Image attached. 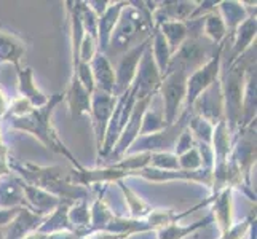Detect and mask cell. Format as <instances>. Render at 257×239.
<instances>
[{"instance_id": "cell-1", "label": "cell", "mask_w": 257, "mask_h": 239, "mask_svg": "<svg viewBox=\"0 0 257 239\" xmlns=\"http://www.w3.org/2000/svg\"><path fill=\"white\" fill-rule=\"evenodd\" d=\"M252 61H255V47H251L243 56L235 59L233 63L227 64L225 70H220L219 75L220 93H222L224 121L233 139L238 134V131L241 129V109L246 69Z\"/></svg>"}, {"instance_id": "cell-2", "label": "cell", "mask_w": 257, "mask_h": 239, "mask_svg": "<svg viewBox=\"0 0 257 239\" xmlns=\"http://www.w3.org/2000/svg\"><path fill=\"white\" fill-rule=\"evenodd\" d=\"M63 101H64V94L56 93L50 97L47 105H43L40 109H35L31 115H28V117L8 118V121H10L12 129L23 131V132H28V134L34 136L45 148L69 159V161L75 166V171H82L83 166L77 161V158L72 155V152H70V150L64 145L63 140L59 139L55 126H53V123H51L53 110H55L56 105L61 104Z\"/></svg>"}, {"instance_id": "cell-3", "label": "cell", "mask_w": 257, "mask_h": 239, "mask_svg": "<svg viewBox=\"0 0 257 239\" xmlns=\"http://www.w3.org/2000/svg\"><path fill=\"white\" fill-rule=\"evenodd\" d=\"M10 169L18 177H21L26 183L55 194L64 202L74 204L77 201L88 199V193H90L88 188L70 183L67 180V175L63 174L61 166H35L32 163L20 164L10 159Z\"/></svg>"}, {"instance_id": "cell-4", "label": "cell", "mask_w": 257, "mask_h": 239, "mask_svg": "<svg viewBox=\"0 0 257 239\" xmlns=\"http://www.w3.org/2000/svg\"><path fill=\"white\" fill-rule=\"evenodd\" d=\"M147 28L154 31L150 13L144 7V2H128L112 32L109 48H113L115 51H126V47L135 40L138 32Z\"/></svg>"}, {"instance_id": "cell-5", "label": "cell", "mask_w": 257, "mask_h": 239, "mask_svg": "<svg viewBox=\"0 0 257 239\" xmlns=\"http://www.w3.org/2000/svg\"><path fill=\"white\" fill-rule=\"evenodd\" d=\"M187 77L189 74L181 67H170L163 75L158 94L163 99V118L166 126H171L179 120L187 96Z\"/></svg>"}, {"instance_id": "cell-6", "label": "cell", "mask_w": 257, "mask_h": 239, "mask_svg": "<svg viewBox=\"0 0 257 239\" xmlns=\"http://www.w3.org/2000/svg\"><path fill=\"white\" fill-rule=\"evenodd\" d=\"M225 43H222V45H219L216 48V51L212 53V56L209 58L208 63H205L197 70H193L187 77V96H185V105L181 115H190L195 101H197L216 80H219L220 70H222V55L225 50Z\"/></svg>"}, {"instance_id": "cell-7", "label": "cell", "mask_w": 257, "mask_h": 239, "mask_svg": "<svg viewBox=\"0 0 257 239\" xmlns=\"http://www.w3.org/2000/svg\"><path fill=\"white\" fill-rule=\"evenodd\" d=\"M187 118L189 115H181L174 125L166 126L163 131L155 132V134L149 136H139L135 144L130 147L126 155L135 153H158V152H173L177 137L181 132L187 128Z\"/></svg>"}, {"instance_id": "cell-8", "label": "cell", "mask_w": 257, "mask_h": 239, "mask_svg": "<svg viewBox=\"0 0 257 239\" xmlns=\"http://www.w3.org/2000/svg\"><path fill=\"white\" fill-rule=\"evenodd\" d=\"M136 104V96H135V91L130 90L126 93H123L117 97V104H115V109L112 112V117L109 120V126H107V131H105V137H104V142H102V148L97 158L99 159H104L107 158L112 152V148L117 144V140L121 134L123 128H125L126 121L131 115V110L135 107Z\"/></svg>"}, {"instance_id": "cell-9", "label": "cell", "mask_w": 257, "mask_h": 239, "mask_svg": "<svg viewBox=\"0 0 257 239\" xmlns=\"http://www.w3.org/2000/svg\"><path fill=\"white\" fill-rule=\"evenodd\" d=\"M162 80H163V75L160 74V70H158L155 64L152 51H150V45H149L144 51L143 58L139 61L135 82L131 85V90L135 91L136 101L152 99L155 94H158Z\"/></svg>"}, {"instance_id": "cell-10", "label": "cell", "mask_w": 257, "mask_h": 239, "mask_svg": "<svg viewBox=\"0 0 257 239\" xmlns=\"http://www.w3.org/2000/svg\"><path fill=\"white\" fill-rule=\"evenodd\" d=\"M115 104H117V96L102 93L99 90H94V93L91 94V112H90V117L93 120L97 155H99L101 148H102L105 131H107L109 120L112 117Z\"/></svg>"}, {"instance_id": "cell-11", "label": "cell", "mask_w": 257, "mask_h": 239, "mask_svg": "<svg viewBox=\"0 0 257 239\" xmlns=\"http://www.w3.org/2000/svg\"><path fill=\"white\" fill-rule=\"evenodd\" d=\"M150 45V35L143 40L138 45L128 48L118 59V64L115 67V78H117V97L123 93H126L133 82H135V77L138 72V66H139V61L143 58L146 48Z\"/></svg>"}, {"instance_id": "cell-12", "label": "cell", "mask_w": 257, "mask_h": 239, "mask_svg": "<svg viewBox=\"0 0 257 239\" xmlns=\"http://www.w3.org/2000/svg\"><path fill=\"white\" fill-rule=\"evenodd\" d=\"M150 102H152V99H141V101H136L135 107H133L131 110V115L130 118L126 121L125 128H123L121 134L117 140V144H115V147L112 148V152L107 158H115V163L118 161V159H121L123 156L126 155V152L130 150V147L135 144V140L139 137L141 134V126H143V117L146 110L149 109Z\"/></svg>"}, {"instance_id": "cell-13", "label": "cell", "mask_w": 257, "mask_h": 239, "mask_svg": "<svg viewBox=\"0 0 257 239\" xmlns=\"http://www.w3.org/2000/svg\"><path fill=\"white\" fill-rule=\"evenodd\" d=\"M214 51L216 48L209 51L203 45V37L201 39L187 37V40L182 43L181 48L173 55L170 67H181L190 75L193 70H197L205 63H208Z\"/></svg>"}, {"instance_id": "cell-14", "label": "cell", "mask_w": 257, "mask_h": 239, "mask_svg": "<svg viewBox=\"0 0 257 239\" xmlns=\"http://www.w3.org/2000/svg\"><path fill=\"white\" fill-rule=\"evenodd\" d=\"M233 188L225 187L219 193L212 194L209 198L211 202V217L212 222H216L219 226L220 234L228 231L233 225Z\"/></svg>"}, {"instance_id": "cell-15", "label": "cell", "mask_w": 257, "mask_h": 239, "mask_svg": "<svg viewBox=\"0 0 257 239\" xmlns=\"http://www.w3.org/2000/svg\"><path fill=\"white\" fill-rule=\"evenodd\" d=\"M23 188H24V207H28L31 212L40 217H48L61 204V199L56 198L55 194L34 187V185L24 182Z\"/></svg>"}, {"instance_id": "cell-16", "label": "cell", "mask_w": 257, "mask_h": 239, "mask_svg": "<svg viewBox=\"0 0 257 239\" xmlns=\"http://www.w3.org/2000/svg\"><path fill=\"white\" fill-rule=\"evenodd\" d=\"M91 74L94 78L96 90L102 93H107L112 96H117V78H115V67L112 66L110 59L104 53H96V56L91 59L90 63Z\"/></svg>"}, {"instance_id": "cell-17", "label": "cell", "mask_w": 257, "mask_h": 239, "mask_svg": "<svg viewBox=\"0 0 257 239\" xmlns=\"http://www.w3.org/2000/svg\"><path fill=\"white\" fill-rule=\"evenodd\" d=\"M126 4L128 2H110L107 10L99 16V21H97V50H99V53L107 55L112 32L115 26H117L120 15L123 8L126 7Z\"/></svg>"}, {"instance_id": "cell-18", "label": "cell", "mask_w": 257, "mask_h": 239, "mask_svg": "<svg viewBox=\"0 0 257 239\" xmlns=\"http://www.w3.org/2000/svg\"><path fill=\"white\" fill-rule=\"evenodd\" d=\"M255 31H257L255 15H251L246 21H243L240 26H238L236 31L233 32V35L230 37L232 39V53H230V59H228L227 64L233 63L235 59L243 56L251 47H254L255 34H257ZM227 64H222V66H227Z\"/></svg>"}, {"instance_id": "cell-19", "label": "cell", "mask_w": 257, "mask_h": 239, "mask_svg": "<svg viewBox=\"0 0 257 239\" xmlns=\"http://www.w3.org/2000/svg\"><path fill=\"white\" fill-rule=\"evenodd\" d=\"M64 101H67L70 117L74 121L82 118L83 115H90L91 112V94L82 86L75 75L70 78L69 88L64 93Z\"/></svg>"}, {"instance_id": "cell-20", "label": "cell", "mask_w": 257, "mask_h": 239, "mask_svg": "<svg viewBox=\"0 0 257 239\" xmlns=\"http://www.w3.org/2000/svg\"><path fill=\"white\" fill-rule=\"evenodd\" d=\"M18 75V93L20 97H24L26 101H29L35 109H40L43 105H47L50 97L39 90V86L35 85L34 80V70L32 67H16Z\"/></svg>"}, {"instance_id": "cell-21", "label": "cell", "mask_w": 257, "mask_h": 239, "mask_svg": "<svg viewBox=\"0 0 257 239\" xmlns=\"http://www.w3.org/2000/svg\"><path fill=\"white\" fill-rule=\"evenodd\" d=\"M24 180L15 172L0 175V209L24 206Z\"/></svg>"}, {"instance_id": "cell-22", "label": "cell", "mask_w": 257, "mask_h": 239, "mask_svg": "<svg viewBox=\"0 0 257 239\" xmlns=\"http://www.w3.org/2000/svg\"><path fill=\"white\" fill-rule=\"evenodd\" d=\"M43 220H45V217L34 214L28 207H21L20 214L4 229V239H24L31 233L37 231Z\"/></svg>"}, {"instance_id": "cell-23", "label": "cell", "mask_w": 257, "mask_h": 239, "mask_svg": "<svg viewBox=\"0 0 257 239\" xmlns=\"http://www.w3.org/2000/svg\"><path fill=\"white\" fill-rule=\"evenodd\" d=\"M255 94H257V74H255V61H252L246 69L243 109H241V128L255 121V105H257Z\"/></svg>"}, {"instance_id": "cell-24", "label": "cell", "mask_w": 257, "mask_h": 239, "mask_svg": "<svg viewBox=\"0 0 257 239\" xmlns=\"http://www.w3.org/2000/svg\"><path fill=\"white\" fill-rule=\"evenodd\" d=\"M217 13L222 18L225 28L228 31V39L232 37L236 28L243 21H246L251 15H255V10H247L243 2H235V0H225V2L217 4Z\"/></svg>"}, {"instance_id": "cell-25", "label": "cell", "mask_w": 257, "mask_h": 239, "mask_svg": "<svg viewBox=\"0 0 257 239\" xmlns=\"http://www.w3.org/2000/svg\"><path fill=\"white\" fill-rule=\"evenodd\" d=\"M26 55V43L12 32L0 29V66L13 64L15 69L21 66V59Z\"/></svg>"}, {"instance_id": "cell-26", "label": "cell", "mask_w": 257, "mask_h": 239, "mask_svg": "<svg viewBox=\"0 0 257 239\" xmlns=\"http://www.w3.org/2000/svg\"><path fill=\"white\" fill-rule=\"evenodd\" d=\"M203 39H208L212 47H219L228 40V31L222 21V18L217 13V7L214 12L203 16V28H201Z\"/></svg>"}, {"instance_id": "cell-27", "label": "cell", "mask_w": 257, "mask_h": 239, "mask_svg": "<svg viewBox=\"0 0 257 239\" xmlns=\"http://www.w3.org/2000/svg\"><path fill=\"white\" fill-rule=\"evenodd\" d=\"M70 202L61 201V204L51 212L48 217H45L43 223L37 231L45 233V234H53L58 231H74L72 225L69 222V209H70Z\"/></svg>"}, {"instance_id": "cell-28", "label": "cell", "mask_w": 257, "mask_h": 239, "mask_svg": "<svg viewBox=\"0 0 257 239\" xmlns=\"http://www.w3.org/2000/svg\"><path fill=\"white\" fill-rule=\"evenodd\" d=\"M69 222L80 239H85L88 236V233H90V223H91V210L90 206H88V199L77 201L70 206Z\"/></svg>"}, {"instance_id": "cell-29", "label": "cell", "mask_w": 257, "mask_h": 239, "mask_svg": "<svg viewBox=\"0 0 257 239\" xmlns=\"http://www.w3.org/2000/svg\"><path fill=\"white\" fill-rule=\"evenodd\" d=\"M150 51H152L154 61L158 70H160V74L165 75L168 72V69H170L173 53L170 50V45L166 43L165 37L162 35V32L158 29H154V34L150 35Z\"/></svg>"}, {"instance_id": "cell-30", "label": "cell", "mask_w": 257, "mask_h": 239, "mask_svg": "<svg viewBox=\"0 0 257 239\" xmlns=\"http://www.w3.org/2000/svg\"><path fill=\"white\" fill-rule=\"evenodd\" d=\"M212 222L211 214H208L205 218L198 220V222H193L190 225H177V223H170L163 228L158 229L157 239H185L190 236L192 233L198 231V229L208 226Z\"/></svg>"}, {"instance_id": "cell-31", "label": "cell", "mask_w": 257, "mask_h": 239, "mask_svg": "<svg viewBox=\"0 0 257 239\" xmlns=\"http://www.w3.org/2000/svg\"><path fill=\"white\" fill-rule=\"evenodd\" d=\"M118 187L123 193V198H125V202H126V207L130 210V218H135V220H146L147 215L150 212L154 210V207L149 204L147 201H144L141 196L133 191L130 187L125 185V180L121 182H117Z\"/></svg>"}, {"instance_id": "cell-32", "label": "cell", "mask_w": 257, "mask_h": 239, "mask_svg": "<svg viewBox=\"0 0 257 239\" xmlns=\"http://www.w3.org/2000/svg\"><path fill=\"white\" fill-rule=\"evenodd\" d=\"M157 29L162 32L166 43L170 45V50H171L173 55L181 48V45L189 37L187 24L182 23V21H166Z\"/></svg>"}, {"instance_id": "cell-33", "label": "cell", "mask_w": 257, "mask_h": 239, "mask_svg": "<svg viewBox=\"0 0 257 239\" xmlns=\"http://www.w3.org/2000/svg\"><path fill=\"white\" fill-rule=\"evenodd\" d=\"M214 126L212 123L206 118L200 117V115L190 113L187 118V129L192 132L193 139L200 144L211 145L212 142V134H214Z\"/></svg>"}, {"instance_id": "cell-34", "label": "cell", "mask_w": 257, "mask_h": 239, "mask_svg": "<svg viewBox=\"0 0 257 239\" xmlns=\"http://www.w3.org/2000/svg\"><path fill=\"white\" fill-rule=\"evenodd\" d=\"M150 164V153H135V155H125L117 163H110L109 166H113L115 169L125 171L130 174V177L135 175V172L144 169Z\"/></svg>"}, {"instance_id": "cell-35", "label": "cell", "mask_w": 257, "mask_h": 239, "mask_svg": "<svg viewBox=\"0 0 257 239\" xmlns=\"http://www.w3.org/2000/svg\"><path fill=\"white\" fill-rule=\"evenodd\" d=\"M166 128V123L163 118V110L158 109H149L146 110L144 117H143V126H141V134L139 136H149V134H155V132H160Z\"/></svg>"}, {"instance_id": "cell-36", "label": "cell", "mask_w": 257, "mask_h": 239, "mask_svg": "<svg viewBox=\"0 0 257 239\" xmlns=\"http://www.w3.org/2000/svg\"><path fill=\"white\" fill-rule=\"evenodd\" d=\"M150 167L160 171H179V159L173 152H158L150 153Z\"/></svg>"}, {"instance_id": "cell-37", "label": "cell", "mask_w": 257, "mask_h": 239, "mask_svg": "<svg viewBox=\"0 0 257 239\" xmlns=\"http://www.w3.org/2000/svg\"><path fill=\"white\" fill-rule=\"evenodd\" d=\"M78 13H80L85 32L97 40V21H99V16L86 5V2H78Z\"/></svg>"}, {"instance_id": "cell-38", "label": "cell", "mask_w": 257, "mask_h": 239, "mask_svg": "<svg viewBox=\"0 0 257 239\" xmlns=\"http://www.w3.org/2000/svg\"><path fill=\"white\" fill-rule=\"evenodd\" d=\"M177 159H179V167L182 171H200V169H205L203 167V159L200 156V152L197 145H195L192 150H189V152H185L184 155L177 156Z\"/></svg>"}, {"instance_id": "cell-39", "label": "cell", "mask_w": 257, "mask_h": 239, "mask_svg": "<svg viewBox=\"0 0 257 239\" xmlns=\"http://www.w3.org/2000/svg\"><path fill=\"white\" fill-rule=\"evenodd\" d=\"M35 110L34 105L26 101L24 97H20L18 96L16 99H13L10 102V109H8V113L5 118H21V117H28L32 112Z\"/></svg>"}, {"instance_id": "cell-40", "label": "cell", "mask_w": 257, "mask_h": 239, "mask_svg": "<svg viewBox=\"0 0 257 239\" xmlns=\"http://www.w3.org/2000/svg\"><path fill=\"white\" fill-rule=\"evenodd\" d=\"M99 51L97 50V40L93 39L91 35H85V39L82 40V45L80 50H78V64L83 63V64H90L91 59L96 56V53ZM77 64V66H78Z\"/></svg>"}, {"instance_id": "cell-41", "label": "cell", "mask_w": 257, "mask_h": 239, "mask_svg": "<svg viewBox=\"0 0 257 239\" xmlns=\"http://www.w3.org/2000/svg\"><path fill=\"white\" fill-rule=\"evenodd\" d=\"M77 77L78 82L82 83V86L85 88V90L93 94L94 90H96V85H94V78H93V74H91V67L90 64H83L80 63L77 67H74V74Z\"/></svg>"}, {"instance_id": "cell-42", "label": "cell", "mask_w": 257, "mask_h": 239, "mask_svg": "<svg viewBox=\"0 0 257 239\" xmlns=\"http://www.w3.org/2000/svg\"><path fill=\"white\" fill-rule=\"evenodd\" d=\"M254 222L255 220L252 217H249V218H244L240 223H233L232 226H230L228 231L220 234L219 239H243L244 236L249 234V229H251Z\"/></svg>"}, {"instance_id": "cell-43", "label": "cell", "mask_w": 257, "mask_h": 239, "mask_svg": "<svg viewBox=\"0 0 257 239\" xmlns=\"http://www.w3.org/2000/svg\"><path fill=\"white\" fill-rule=\"evenodd\" d=\"M195 145H197V140L193 139L192 132H190L187 128H185V129L181 132V136L177 137V140H176V145H174L173 153H174L176 156H181V155H184L185 152H189V150H192Z\"/></svg>"}, {"instance_id": "cell-44", "label": "cell", "mask_w": 257, "mask_h": 239, "mask_svg": "<svg viewBox=\"0 0 257 239\" xmlns=\"http://www.w3.org/2000/svg\"><path fill=\"white\" fill-rule=\"evenodd\" d=\"M24 207V206H23ZM21 207H12V209H0V229H5L10 225L15 217L20 214Z\"/></svg>"}, {"instance_id": "cell-45", "label": "cell", "mask_w": 257, "mask_h": 239, "mask_svg": "<svg viewBox=\"0 0 257 239\" xmlns=\"http://www.w3.org/2000/svg\"><path fill=\"white\" fill-rule=\"evenodd\" d=\"M10 102L12 99L8 97V94L5 93V90L2 86H0V118H5L7 113H8V109H10Z\"/></svg>"}, {"instance_id": "cell-46", "label": "cell", "mask_w": 257, "mask_h": 239, "mask_svg": "<svg viewBox=\"0 0 257 239\" xmlns=\"http://www.w3.org/2000/svg\"><path fill=\"white\" fill-rule=\"evenodd\" d=\"M86 5L90 7L97 16H101L105 10H107V7L110 5V2H99V0H91V2H86Z\"/></svg>"}, {"instance_id": "cell-47", "label": "cell", "mask_w": 257, "mask_h": 239, "mask_svg": "<svg viewBox=\"0 0 257 239\" xmlns=\"http://www.w3.org/2000/svg\"><path fill=\"white\" fill-rule=\"evenodd\" d=\"M85 239H125L123 236H118V234H112V233H105V231H94V233H90Z\"/></svg>"}, {"instance_id": "cell-48", "label": "cell", "mask_w": 257, "mask_h": 239, "mask_svg": "<svg viewBox=\"0 0 257 239\" xmlns=\"http://www.w3.org/2000/svg\"><path fill=\"white\" fill-rule=\"evenodd\" d=\"M48 239H80V237L77 236L75 231H58L48 234Z\"/></svg>"}, {"instance_id": "cell-49", "label": "cell", "mask_w": 257, "mask_h": 239, "mask_svg": "<svg viewBox=\"0 0 257 239\" xmlns=\"http://www.w3.org/2000/svg\"><path fill=\"white\" fill-rule=\"evenodd\" d=\"M10 172H12V169H10V158L0 155V175H7V174H10Z\"/></svg>"}, {"instance_id": "cell-50", "label": "cell", "mask_w": 257, "mask_h": 239, "mask_svg": "<svg viewBox=\"0 0 257 239\" xmlns=\"http://www.w3.org/2000/svg\"><path fill=\"white\" fill-rule=\"evenodd\" d=\"M0 125H2V118H0ZM0 155H2V156H8V147L4 142L2 131H0Z\"/></svg>"}, {"instance_id": "cell-51", "label": "cell", "mask_w": 257, "mask_h": 239, "mask_svg": "<svg viewBox=\"0 0 257 239\" xmlns=\"http://www.w3.org/2000/svg\"><path fill=\"white\" fill-rule=\"evenodd\" d=\"M24 239H48V234L45 233H40V231H34L29 236H26Z\"/></svg>"}, {"instance_id": "cell-52", "label": "cell", "mask_w": 257, "mask_h": 239, "mask_svg": "<svg viewBox=\"0 0 257 239\" xmlns=\"http://www.w3.org/2000/svg\"><path fill=\"white\" fill-rule=\"evenodd\" d=\"M249 237L247 239H255V222L252 223V226H251V229H249V234H247Z\"/></svg>"}, {"instance_id": "cell-53", "label": "cell", "mask_w": 257, "mask_h": 239, "mask_svg": "<svg viewBox=\"0 0 257 239\" xmlns=\"http://www.w3.org/2000/svg\"><path fill=\"white\" fill-rule=\"evenodd\" d=\"M0 239H4V229H0Z\"/></svg>"}]
</instances>
